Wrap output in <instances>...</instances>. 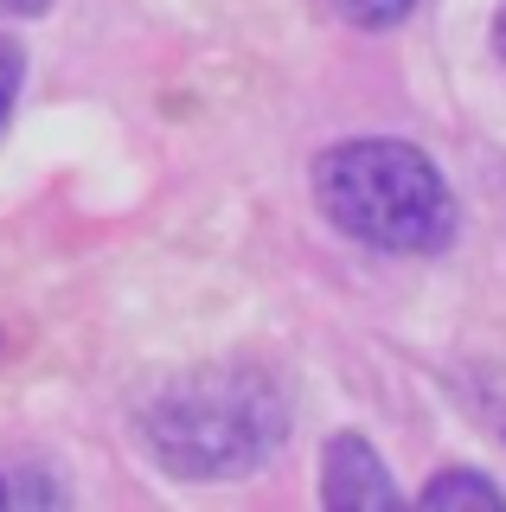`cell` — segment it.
<instances>
[{
	"instance_id": "1",
	"label": "cell",
	"mask_w": 506,
	"mask_h": 512,
	"mask_svg": "<svg viewBox=\"0 0 506 512\" xmlns=\"http://www.w3.org/2000/svg\"><path fill=\"white\" fill-rule=\"evenodd\" d=\"M282 429H289V404L250 365L186 372L141 410V436L154 461L180 480H231L263 468L282 448Z\"/></svg>"
},
{
	"instance_id": "2",
	"label": "cell",
	"mask_w": 506,
	"mask_h": 512,
	"mask_svg": "<svg viewBox=\"0 0 506 512\" xmlns=\"http://www.w3.org/2000/svg\"><path fill=\"white\" fill-rule=\"evenodd\" d=\"M314 199L346 237L372 250L423 256L455 237V199L410 141H340L314 167Z\"/></svg>"
},
{
	"instance_id": "3",
	"label": "cell",
	"mask_w": 506,
	"mask_h": 512,
	"mask_svg": "<svg viewBox=\"0 0 506 512\" xmlns=\"http://www.w3.org/2000/svg\"><path fill=\"white\" fill-rule=\"evenodd\" d=\"M321 500H327V506H353V512H359V506H398L404 493L391 487L385 461H378L359 436H334V442H327Z\"/></svg>"
},
{
	"instance_id": "4",
	"label": "cell",
	"mask_w": 506,
	"mask_h": 512,
	"mask_svg": "<svg viewBox=\"0 0 506 512\" xmlns=\"http://www.w3.org/2000/svg\"><path fill=\"white\" fill-rule=\"evenodd\" d=\"M0 506H65V487H58L45 468H0Z\"/></svg>"
},
{
	"instance_id": "5",
	"label": "cell",
	"mask_w": 506,
	"mask_h": 512,
	"mask_svg": "<svg viewBox=\"0 0 506 512\" xmlns=\"http://www.w3.org/2000/svg\"><path fill=\"white\" fill-rule=\"evenodd\" d=\"M500 500L506 493L481 474H436L430 487H423V506H500Z\"/></svg>"
},
{
	"instance_id": "6",
	"label": "cell",
	"mask_w": 506,
	"mask_h": 512,
	"mask_svg": "<svg viewBox=\"0 0 506 512\" xmlns=\"http://www.w3.org/2000/svg\"><path fill=\"white\" fill-rule=\"evenodd\" d=\"M410 7H417V0H334V13L353 20V26H398Z\"/></svg>"
},
{
	"instance_id": "7",
	"label": "cell",
	"mask_w": 506,
	"mask_h": 512,
	"mask_svg": "<svg viewBox=\"0 0 506 512\" xmlns=\"http://www.w3.org/2000/svg\"><path fill=\"white\" fill-rule=\"evenodd\" d=\"M13 90H20V52H13L7 39H0V122H7V103Z\"/></svg>"
},
{
	"instance_id": "8",
	"label": "cell",
	"mask_w": 506,
	"mask_h": 512,
	"mask_svg": "<svg viewBox=\"0 0 506 512\" xmlns=\"http://www.w3.org/2000/svg\"><path fill=\"white\" fill-rule=\"evenodd\" d=\"M39 7H52V0H0V13H39Z\"/></svg>"
},
{
	"instance_id": "9",
	"label": "cell",
	"mask_w": 506,
	"mask_h": 512,
	"mask_svg": "<svg viewBox=\"0 0 506 512\" xmlns=\"http://www.w3.org/2000/svg\"><path fill=\"white\" fill-rule=\"evenodd\" d=\"M494 45H500V58H506V7H500V20H494Z\"/></svg>"
}]
</instances>
